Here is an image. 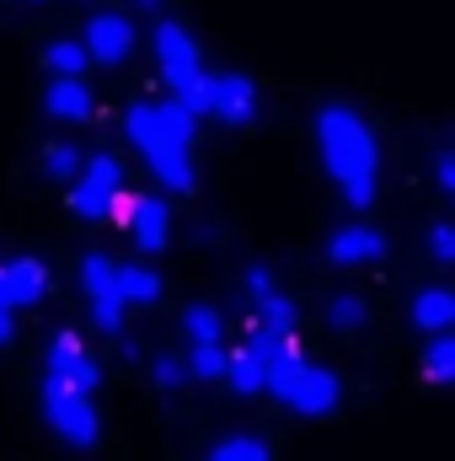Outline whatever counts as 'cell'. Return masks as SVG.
I'll use <instances>...</instances> for the list:
<instances>
[{"mask_svg":"<svg viewBox=\"0 0 455 461\" xmlns=\"http://www.w3.org/2000/svg\"><path fill=\"white\" fill-rule=\"evenodd\" d=\"M43 113L59 118V123H86V118L97 113V92L81 76H54L49 92H43Z\"/></svg>","mask_w":455,"mask_h":461,"instance_id":"obj_10","label":"cell"},{"mask_svg":"<svg viewBox=\"0 0 455 461\" xmlns=\"http://www.w3.org/2000/svg\"><path fill=\"white\" fill-rule=\"evenodd\" d=\"M123 226L134 230V241H139L145 252H161V247L172 241V210H166L161 199H129Z\"/></svg>","mask_w":455,"mask_h":461,"instance_id":"obj_12","label":"cell"},{"mask_svg":"<svg viewBox=\"0 0 455 461\" xmlns=\"http://www.w3.org/2000/svg\"><path fill=\"white\" fill-rule=\"evenodd\" d=\"M38 167H43V177H49V183H70V177L81 172V150H76V145H49Z\"/></svg>","mask_w":455,"mask_h":461,"instance_id":"obj_24","label":"cell"},{"mask_svg":"<svg viewBox=\"0 0 455 461\" xmlns=\"http://www.w3.org/2000/svg\"><path fill=\"white\" fill-rule=\"evenodd\" d=\"M327 258L338 263V268H370V263H380L386 258V236L370 226H343L333 241H327Z\"/></svg>","mask_w":455,"mask_h":461,"instance_id":"obj_11","label":"cell"},{"mask_svg":"<svg viewBox=\"0 0 455 461\" xmlns=\"http://www.w3.org/2000/svg\"><path fill=\"white\" fill-rule=\"evenodd\" d=\"M193 123L199 118L188 113L183 103H134L123 113V134L134 140V150L145 156L156 183H166L172 194H193V161H188Z\"/></svg>","mask_w":455,"mask_h":461,"instance_id":"obj_2","label":"cell"},{"mask_svg":"<svg viewBox=\"0 0 455 461\" xmlns=\"http://www.w3.org/2000/svg\"><path fill=\"white\" fill-rule=\"evenodd\" d=\"M263 290H273V274H268V263H252V268H246V301L263 295Z\"/></svg>","mask_w":455,"mask_h":461,"instance_id":"obj_30","label":"cell"},{"mask_svg":"<svg viewBox=\"0 0 455 461\" xmlns=\"http://www.w3.org/2000/svg\"><path fill=\"white\" fill-rule=\"evenodd\" d=\"M156 65H161V81H166L172 92H183V86L204 70V54H199V43L188 38V27L156 22Z\"/></svg>","mask_w":455,"mask_h":461,"instance_id":"obj_7","label":"cell"},{"mask_svg":"<svg viewBox=\"0 0 455 461\" xmlns=\"http://www.w3.org/2000/svg\"><path fill=\"white\" fill-rule=\"evenodd\" d=\"M424 381H429V386H451L455 381V339H451V328L434 333L429 348H424Z\"/></svg>","mask_w":455,"mask_h":461,"instance_id":"obj_16","label":"cell"},{"mask_svg":"<svg viewBox=\"0 0 455 461\" xmlns=\"http://www.w3.org/2000/svg\"><path fill=\"white\" fill-rule=\"evenodd\" d=\"M134 5H139V11H156V5H161V0H134Z\"/></svg>","mask_w":455,"mask_h":461,"instance_id":"obj_32","label":"cell"},{"mask_svg":"<svg viewBox=\"0 0 455 461\" xmlns=\"http://www.w3.org/2000/svg\"><path fill=\"white\" fill-rule=\"evenodd\" d=\"M210 456H215V461H268V456H273V446H268L263 435H226Z\"/></svg>","mask_w":455,"mask_h":461,"instance_id":"obj_21","label":"cell"},{"mask_svg":"<svg viewBox=\"0 0 455 461\" xmlns=\"http://www.w3.org/2000/svg\"><path fill=\"white\" fill-rule=\"evenodd\" d=\"M70 183H76V188H70V210H76L81 221H108L113 199L123 194V167L103 150V156L81 161V172H76Z\"/></svg>","mask_w":455,"mask_h":461,"instance_id":"obj_6","label":"cell"},{"mask_svg":"<svg viewBox=\"0 0 455 461\" xmlns=\"http://www.w3.org/2000/svg\"><path fill=\"white\" fill-rule=\"evenodd\" d=\"M434 188H440V194H455V156H451V145H440V150H434Z\"/></svg>","mask_w":455,"mask_h":461,"instance_id":"obj_29","label":"cell"},{"mask_svg":"<svg viewBox=\"0 0 455 461\" xmlns=\"http://www.w3.org/2000/svg\"><path fill=\"white\" fill-rule=\"evenodd\" d=\"M407 317H413V328H424V333H445L455 322V295L440 290V285H434V290H418Z\"/></svg>","mask_w":455,"mask_h":461,"instance_id":"obj_14","label":"cell"},{"mask_svg":"<svg viewBox=\"0 0 455 461\" xmlns=\"http://www.w3.org/2000/svg\"><path fill=\"white\" fill-rule=\"evenodd\" d=\"M183 333H188V344H220L226 322H220L215 306H188V312H183Z\"/></svg>","mask_w":455,"mask_h":461,"instance_id":"obj_20","label":"cell"},{"mask_svg":"<svg viewBox=\"0 0 455 461\" xmlns=\"http://www.w3.org/2000/svg\"><path fill=\"white\" fill-rule=\"evenodd\" d=\"M252 306L263 312V322H273V328H284V333H295V306L279 295V290H263V295H252Z\"/></svg>","mask_w":455,"mask_h":461,"instance_id":"obj_25","label":"cell"},{"mask_svg":"<svg viewBox=\"0 0 455 461\" xmlns=\"http://www.w3.org/2000/svg\"><path fill=\"white\" fill-rule=\"evenodd\" d=\"M86 54H92V65H123L129 54H134V22L129 16H113V11H97L92 22H86Z\"/></svg>","mask_w":455,"mask_h":461,"instance_id":"obj_8","label":"cell"},{"mask_svg":"<svg viewBox=\"0 0 455 461\" xmlns=\"http://www.w3.org/2000/svg\"><path fill=\"white\" fill-rule=\"evenodd\" d=\"M183 381H188V365L161 354V359H156V386H161V392H183Z\"/></svg>","mask_w":455,"mask_h":461,"instance_id":"obj_28","label":"cell"},{"mask_svg":"<svg viewBox=\"0 0 455 461\" xmlns=\"http://www.w3.org/2000/svg\"><path fill=\"white\" fill-rule=\"evenodd\" d=\"M43 65H49L54 76H86L92 54H86V43H81V38H59V43H49V49H43Z\"/></svg>","mask_w":455,"mask_h":461,"instance_id":"obj_17","label":"cell"},{"mask_svg":"<svg viewBox=\"0 0 455 461\" xmlns=\"http://www.w3.org/2000/svg\"><path fill=\"white\" fill-rule=\"evenodd\" d=\"M364 317H370V312H364L359 295H333V301H327V328H333V333H359Z\"/></svg>","mask_w":455,"mask_h":461,"instance_id":"obj_22","label":"cell"},{"mask_svg":"<svg viewBox=\"0 0 455 461\" xmlns=\"http://www.w3.org/2000/svg\"><path fill=\"white\" fill-rule=\"evenodd\" d=\"M317 145H322V167L338 183L348 210H370L380 194V145L375 129L353 108H322L317 113Z\"/></svg>","mask_w":455,"mask_h":461,"instance_id":"obj_1","label":"cell"},{"mask_svg":"<svg viewBox=\"0 0 455 461\" xmlns=\"http://www.w3.org/2000/svg\"><path fill=\"white\" fill-rule=\"evenodd\" d=\"M16 339V317H11V306H0V348Z\"/></svg>","mask_w":455,"mask_h":461,"instance_id":"obj_31","label":"cell"},{"mask_svg":"<svg viewBox=\"0 0 455 461\" xmlns=\"http://www.w3.org/2000/svg\"><path fill=\"white\" fill-rule=\"evenodd\" d=\"M43 370H54L59 381H70V386H81V392H97V386H103V370L86 359L81 333H70V328L54 333V344H49V365H43Z\"/></svg>","mask_w":455,"mask_h":461,"instance_id":"obj_9","label":"cell"},{"mask_svg":"<svg viewBox=\"0 0 455 461\" xmlns=\"http://www.w3.org/2000/svg\"><path fill=\"white\" fill-rule=\"evenodd\" d=\"M226 381L241 392V397H257V392L268 386V370H263V365L241 348V354H226Z\"/></svg>","mask_w":455,"mask_h":461,"instance_id":"obj_18","label":"cell"},{"mask_svg":"<svg viewBox=\"0 0 455 461\" xmlns=\"http://www.w3.org/2000/svg\"><path fill=\"white\" fill-rule=\"evenodd\" d=\"M188 375H193V381H220V375H226V348L220 344H193L188 348Z\"/></svg>","mask_w":455,"mask_h":461,"instance_id":"obj_23","label":"cell"},{"mask_svg":"<svg viewBox=\"0 0 455 461\" xmlns=\"http://www.w3.org/2000/svg\"><path fill=\"white\" fill-rule=\"evenodd\" d=\"M113 258H103V252H92V258H81V290H86V301L92 295H118V285H113ZM123 301V295H118Z\"/></svg>","mask_w":455,"mask_h":461,"instance_id":"obj_19","label":"cell"},{"mask_svg":"<svg viewBox=\"0 0 455 461\" xmlns=\"http://www.w3.org/2000/svg\"><path fill=\"white\" fill-rule=\"evenodd\" d=\"M177 103L193 118H220L230 129H241V123L257 118V86H252L246 76H236V70H215V76L199 70V76L177 92Z\"/></svg>","mask_w":455,"mask_h":461,"instance_id":"obj_4","label":"cell"},{"mask_svg":"<svg viewBox=\"0 0 455 461\" xmlns=\"http://www.w3.org/2000/svg\"><path fill=\"white\" fill-rule=\"evenodd\" d=\"M0 279H5L11 312H16V306H38V301L49 295V268H43L38 258H11V263H0Z\"/></svg>","mask_w":455,"mask_h":461,"instance_id":"obj_13","label":"cell"},{"mask_svg":"<svg viewBox=\"0 0 455 461\" xmlns=\"http://www.w3.org/2000/svg\"><path fill=\"white\" fill-rule=\"evenodd\" d=\"M0 306H11V301H5V279H0Z\"/></svg>","mask_w":455,"mask_h":461,"instance_id":"obj_33","label":"cell"},{"mask_svg":"<svg viewBox=\"0 0 455 461\" xmlns=\"http://www.w3.org/2000/svg\"><path fill=\"white\" fill-rule=\"evenodd\" d=\"M429 258H434L440 268L455 263V226L451 221H434V226H429Z\"/></svg>","mask_w":455,"mask_h":461,"instance_id":"obj_26","label":"cell"},{"mask_svg":"<svg viewBox=\"0 0 455 461\" xmlns=\"http://www.w3.org/2000/svg\"><path fill=\"white\" fill-rule=\"evenodd\" d=\"M263 392H273V397H279L284 408H295L300 419H327L343 397V381L333 370L306 365L300 348H290V354H279V359L268 365V386H263Z\"/></svg>","mask_w":455,"mask_h":461,"instance_id":"obj_3","label":"cell"},{"mask_svg":"<svg viewBox=\"0 0 455 461\" xmlns=\"http://www.w3.org/2000/svg\"><path fill=\"white\" fill-rule=\"evenodd\" d=\"M43 419H49V429H54L65 446H76V451H92L97 435H103V419H97V408H92V392L59 381L54 370H43Z\"/></svg>","mask_w":455,"mask_h":461,"instance_id":"obj_5","label":"cell"},{"mask_svg":"<svg viewBox=\"0 0 455 461\" xmlns=\"http://www.w3.org/2000/svg\"><path fill=\"white\" fill-rule=\"evenodd\" d=\"M113 285H118V295H123L129 306H145V301H156V295H161L156 268H139V263H118V268H113Z\"/></svg>","mask_w":455,"mask_h":461,"instance_id":"obj_15","label":"cell"},{"mask_svg":"<svg viewBox=\"0 0 455 461\" xmlns=\"http://www.w3.org/2000/svg\"><path fill=\"white\" fill-rule=\"evenodd\" d=\"M123 312H129V301H118V295H92V317H97V328L118 333V328H123Z\"/></svg>","mask_w":455,"mask_h":461,"instance_id":"obj_27","label":"cell"}]
</instances>
